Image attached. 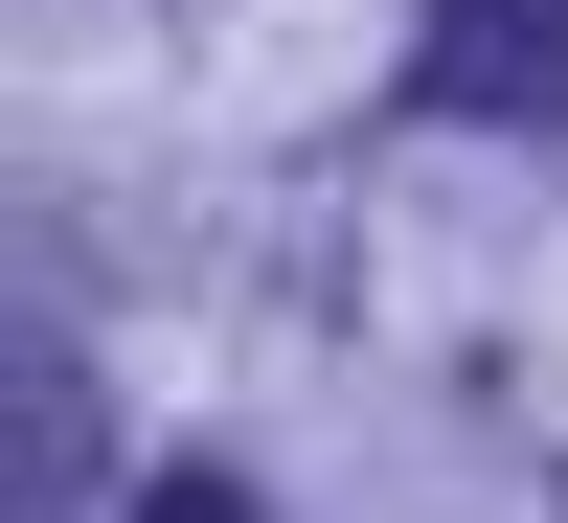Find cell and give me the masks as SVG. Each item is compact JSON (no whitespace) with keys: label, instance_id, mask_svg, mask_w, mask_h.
Wrapping results in <instances>:
<instances>
[{"label":"cell","instance_id":"cell-1","mask_svg":"<svg viewBox=\"0 0 568 523\" xmlns=\"http://www.w3.org/2000/svg\"><path fill=\"white\" fill-rule=\"evenodd\" d=\"M433 91L455 114H568V0H433Z\"/></svg>","mask_w":568,"mask_h":523},{"label":"cell","instance_id":"cell-2","mask_svg":"<svg viewBox=\"0 0 568 523\" xmlns=\"http://www.w3.org/2000/svg\"><path fill=\"white\" fill-rule=\"evenodd\" d=\"M136 523H251V501H227V479H160V501H136Z\"/></svg>","mask_w":568,"mask_h":523}]
</instances>
